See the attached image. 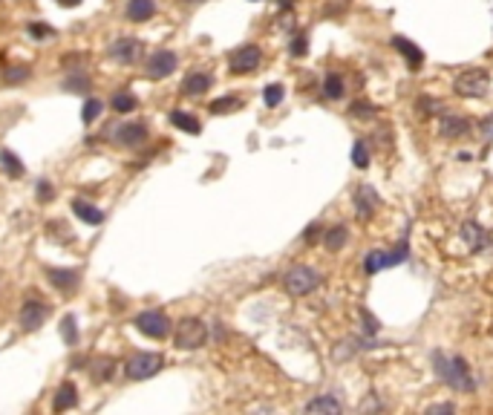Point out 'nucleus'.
<instances>
[{
    "label": "nucleus",
    "instance_id": "f257e3e1",
    "mask_svg": "<svg viewBox=\"0 0 493 415\" xmlns=\"http://www.w3.org/2000/svg\"><path fill=\"white\" fill-rule=\"evenodd\" d=\"M433 366H436V375L444 380L447 387L458 390V392H473L476 390V380L470 378V366L465 358H444L442 352H433Z\"/></svg>",
    "mask_w": 493,
    "mask_h": 415
},
{
    "label": "nucleus",
    "instance_id": "f03ea898",
    "mask_svg": "<svg viewBox=\"0 0 493 415\" xmlns=\"http://www.w3.org/2000/svg\"><path fill=\"white\" fill-rule=\"evenodd\" d=\"M318 285H320V271L312 268V266H292V268L283 274V289H286L292 297L312 295Z\"/></svg>",
    "mask_w": 493,
    "mask_h": 415
},
{
    "label": "nucleus",
    "instance_id": "7ed1b4c3",
    "mask_svg": "<svg viewBox=\"0 0 493 415\" xmlns=\"http://www.w3.org/2000/svg\"><path fill=\"white\" fill-rule=\"evenodd\" d=\"M453 89L461 95V99H485L487 89H490V75H487L482 67L465 70V73L456 75Z\"/></svg>",
    "mask_w": 493,
    "mask_h": 415
},
{
    "label": "nucleus",
    "instance_id": "20e7f679",
    "mask_svg": "<svg viewBox=\"0 0 493 415\" xmlns=\"http://www.w3.org/2000/svg\"><path fill=\"white\" fill-rule=\"evenodd\" d=\"M176 349H185V352H194V349H202L208 340V326L199 321V317H185V321L176 323Z\"/></svg>",
    "mask_w": 493,
    "mask_h": 415
},
{
    "label": "nucleus",
    "instance_id": "39448f33",
    "mask_svg": "<svg viewBox=\"0 0 493 415\" xmlns=\"http://www.w3.org/2000/svg\"><path fill=\"white\" fill-rule=\"evenodd\" d=\"M136 329L153 340H165L170 335V317L159 309H147V311L136 314Z\"/></svg>",
    "mask_w": 493,
    "mask_h": 415
},
{
    "label": "nucleus",
    "instance_id": "423d86ee",
    "mask_svg": "<svg viewBox=\"0 0 493 415\" xmlns=\"http://www.w3.org/2000/svg\"><path fill=\"white\" fill-rule=\"evenodd\" d=\"M165 366V358L162 355H156V352H136L130 361H127V378H133V380H147V378H153L159 369Z\"/></svg>",
    "mask_w": 493,
    "mask_h": 415
},
{
    "label": "nucleus",
    "instance_id": "0eeeda50",
    "mask_svg": "<svg viewBox=\"0 0 493 415\" xmlns=\"http://www.w3.org/2000/svg\"><path fill=\"white\" fill-rule=\"evenodd\" d=\"M260 61H263L260 47H254V44H245V47H239V49H234V52H231V58H228V67H231V73H234V75H245V73H254V70L260 67Z\"/></svg>",
    "mask_w": 493,
    "mask_h": 415
},
{
    "label": "nucleus",
    "instance_id": "6e6552de",
    "mask_svg": "<svg viewBox=\"0 0 493 415\" xmlns=\"http://www.w3.org/2000/svg\"><path fill=\"white\" fill-rule=\"evenodd\" d=\"M176 63H179L176 52H170V49H156V52H153V55L147 58V63H144V70H147V78L159 81V78H168V75H173Z\"/></svg>",
    "mask_w": 493,
    "mask_h": 415
},
{
    "label": "nucleus",
    "instance_id": "1a4fd4ad",
    "mask_svg": "<svg viewBox=\"0 0 493 415\" xmlns=\"http://www.w3.org/2000/svg\"><path fill=\"white\" fill-rule=\"evenodd\" d=\"M352 199H355L358 219H373V213H378V208H381V197H378V190L373 185H358Z\"/></svg>",
    "mask_w": 493,
    "mask_h": 415
},
{
    "label": "nucleus",
    "instance_id": "9d476101",
    "mask_svg": "<svg viewBox=\"0 0 493 415\" xmlns=\"http://www.w3.org/2000/svg\"><path fill=\"white\" fill-rule=\"evenodd\" d=\"M49 317V306L41 303V300H26L23 309H20V329L26 332H35L44 326V321Z\"/></svg>",
    "mask_w": 493,
    "mask_h": 415
},
{
    "label": "nucleus",
    "instance_id": "9b49d317",
    "mask_svg": "<svg viewBox=\"0 0 493 415\" xmlns=\"http://www.w3.org/2000/svg\"><path fill=\"white\" fill-rule=\"evenodd\" d=\"M468 133H470V118L458 116V113H442V121H439L442 139H465Z\"/></svg>",
    "mask_w": 493,
    "mask_h": 415
},
{
    "label": "nucleus",
    "instance_id": "f8f14e48",
    "mask_svg": "<svg viewBox=\"0 0 493 415\" xmlns=\"http://www.w3.org/2000/svg\"><path fill=\"white\" fill-rule=\"evenodd\" d=\"M147 127L144 124H136V121H127V124H121V127H116V142L121 144V147H142V144H147Z\"/></svg>",
    "mask_w": 493,
    "mask_h": 415
},
{
    "label": "nucleus",
    "instance_id": "ddd939ff",
    "mask_svg": "<svg viewBox=\"0 0 493 415\" xmlns=\"http://www.w3.org/2000/svg\"><path fill=\"white\" fill-rule=\"evenodd\" d=\"M110 55L118 63H136L142 58V41L136 38H118L110 44Z\"/></svg>",
    "mask_w": 493,
    "mask_h": 415
},
{
    "label": "nucleus",
    "instance_id": "4468645a",
    "mask_svg": "<svg viewBox=\"0 0 493 415\" xmlns=\"http://www.w3.org/2000/svg\"><path fill=\"white\" fill-rule=\"evenodd\" d=\"M461 240L468 242V248H470L473 254H476V251H485V248L493 245L490 234H487L482 225H476V222H465V225H461Z\"/></svg>",
    "mask_w": 493,
    "mask_h": 415
},
{
    "label": "nucleus",
    "instance_id": "2eb2a0df",
    "mask_svg": "<svg viewBox=\"0 0 493 415\" xmlns=\"http://www.w3.org/2000/svg\"><path fill=\"white\" fill-rule=\"evenodd\" d=\"M46 280L55 285L58 292H73L78 285V280H81V274L75 268H46Z\"/></svg>",
    "mask_w": 493,
    "mask_h": 415
},
{
    "label": "nucleus",
    "instance_id": "dca6fc26",
    "mask_svg": "<svg viewBox=\"0 0 493 415\" xmlns=\"http://www.w3.org/2000/svg\"><path fill=\"white\" fill-rule=\"evenodd\" d=\"M392 47H395V52H401L404 58H407V63H410V70L413 73H418V67L424 63V52L413 44V41H407V38H401V35H395L392 38Z\"/></svg>",
    "mask_w": 493,
    "mask_h": 415
},
{
    "label": "nucleus",
    "instance_id": "f3484780",
    "mask_svg": "<svg viewBox=\"0 0 493 415\" xmlns=\"http://www.w3.org/2000/svg\"><path fill=\"white\" fill-rule=\"evenodd\" d=\"M75 404H78V390H75L73 380H67V384L58 387V392L52 398V409L55 412H64V409H73Z\"/></svg>",
    "mask_w": 493,
    "mask_h": 415
},
{
    "label": "nucleus",
    "instance_id": "a211bd4d",
    "mask_svg": "<svg viewBox=\"0 0 493 415\" xmlns=\"http://www.w3.org/2000/svg\"><path fill=\"white\" fill-rule=\"evenodd\" d=\"M211 84H213V78L208 75V73H188L185 75V81H182V92L185 95H202V92H208L211 89Z\"/></svg>",
    "mask_w": 493,
    "mask_h": 415
},
{
    "label": "nucleus",
    "instance_id": "6ab92c4d",
    "mask_svg": "<svg viewBox=\"0 0 493 415\" xmlns=\"http://www.w3.org/2000/svg\"><path fill=\"white\" fill-rule=\"evenodd\" d=\"M116 358H96V361H89V375H92V380H99V384H107V380L116 375Z\"/></svg>",
    "mask_w": 493,
    "mask_h": 415
},
{
    "label": "nucleus",
    "instance_id": "aec40b11",
    "mask_svg": "<svg viewBox=\"0 0 493 415\" xmlns=\"http://www.w3.org/2000/svg\"><path fill=\"white\" fill-rule=\"evenodd\" d=\"M170 124L176 127V130H182V133H191V136H196V133L202 130L199 118H196V116H191V113H185V110H173V113H170Z\"/></svg>",
    "mask_w": 493,
    "mask_h": 415
},
{
    "label": "nucleus",
    "instance_id": "412c9836",
    "mask_svg": "<svg viewBox=\"0 0 493 415\" xmlns=\"http://www.w3.org/2000/svg\"><path fill=\"white\" fill-rule=\"evenodd\" d=\"M320 92H323V99L341 101L344 95H347V84H344V78L337 75V73H329V75L323 78V87H320Z\"/></svg>",
    "mask_w": 493,
    "mask_h": 415
},
{
    "label": "nucleus",
    "instance_id": "4be33fe9",
    "mask_svg": "<svg viewBox=\"0 0 493 415\" xmlns=\"http://www.w3.org/2000/svg\"><path fill=\"white\" fill-rule=\"evenodd\" d=\"M153 15H156V4H153V0H130L127 4V18L136 23H144Z\"/></svg>",
    "mask_w": 493,
    "mask_h": 415
},
{
    "label": "nucleus",
    "instance_id": "5701e85b",
    "mask_svg": "<svg viewBox=\"0 0 493 415\" xmlns=\"http://www.w3.org/2000/svg\"><path fill=\"white\" fill-rule=\"evenodd\" d=\"M73 211H75L78 219L89 222V225H101V222H104V213H101L96 205H92V202H87V199H75V202H73Z\"/></svg>",
    "mask_w": 493,
    "mask_h": 415
},
{
    "label": "nucleus",
    "instance_id": "b1692460",
    "mask_svg": "<svg viewBox=\"0 0 493 415\" xmlns=\"http://www.w3.org/2000/svg\"><path fill=\"white\" fill-rule=\"evenodd\" d=\"M384 268H392V257L387 251H369L366 257H363V271L366 274H378Z\"/></svg>",
    "mask_w": 493,
    "mask_h": 415
},
{
    "label": "nucleus",
    "instance_id": "393cba45",
    "mask_svg": "<svg viewBox=\"0 0 493 415\" xmlns=\"http://www.w3.org/2000/svg\"><path fill=\"white\" fill-rule=\"evenodd\" d=\"M306 412H341L344 407H341V401H337L335 395H318V398H312V401H306V407H303Z\"/></svg>",
    "mask_w": 493,
    "mask_h": 415
},
{
    "label": "nucleus",
    "instance_id": "a878e982",
    "mask_svg": "<svg viewBox=\"0 0 493 415\" xmlns=\"http://www.w3.org/2000/svg\"><path fill=\"white\" fill-rule=\"evenodd\" d=\"M347 240H349L347 225H335V228H329V231L323 234V245H326L329 251H341V248L347 245Z\"/></svg>",
    "mask_w": 493,
    "mask_h": 415
},
{
    "label": "nucleus",
    "instance_id": "bb28decb",
    "mask_svg": "<svg viewBox=\"0 0 493 415\" xmlns=\"http://www.w3.org/2000/svg\"><path fill=\"white\" fill-rule=\"evenodd\" d=\"M0 168H4L12 179H18V176H23V162L12 153V150H0Z\"/></svg>",
    "mask_w": 493,
    "mask_h": 415
},
{
    "label": "nucleus",
    "instance_id": "cd10ccee",
    "mask_svg": "<svg viewBox=\"0 0 493 415\" xmlns=\"http://www.w3.org/2000/svg\"><path fill=\"white\" fill-rule=\"evenodd\" d=\"M239 107H242V99H237V95H223V99L211 101L213 116H223V113H231V110H239Z\"/></svg>",
    "mask_w": 493,
    "mask_h": 415
},
{
    "label": "nucleus",
    "instance_id": "c85d7f7f",
    "mask_svg": "<svg viewBox=\"0 0 493 415\" xmlns=\"http://www.w3.org/2000/svg\"><path fill=\"white\" fill-rule=\"evenodd\" d=\"M136 95H130V92H116L113 95V110L116 113H133L136 110Z\"/></svg>",
    "mask_w": 493,
    "mask_h": 415
},
{
    "label": "nucleus",
    "instance_id": "c756f323",
    "mask_svg": "<svg viewBox=\"0 0 493 415\" xmlns=\"http://www.w3.org/2000/svg\"><path fill=\"white\" fill-rule=\"evenodd\" d=\"M61 87H64L67 92H89V78L87 75H81V73H75V75H70V78H64V84H61Z\"/></svg>",
    "mask_w": 493,
    "mask_h": 415
},
{
    "label": "nucleus",
    "instance_id": "7c9ffc66",
    "mask_svg": "<svg viewBox=\"0 0 493 415\" xmlns=\"http://www.w3.org/2000/svg\"><path fill=\"white\" fill-rule=\"evenodd\" d=\"M61 335H64V340H67L70 346L78 343V326H75V317H73V314H67L64 321H61Z\"/></svg>",
    "mask_w": 493,
    "mask_h": 415
},
{
    "label": "nucleus",
    "instance_id": "2f4dec72",
    "mask_svg": "<svg viewBox=\"0 0 493 415\" xmlns=\"http://www.w3.org/2000/svg\"><path fill=\"white\" fill-rule=\"evenodd\" d=\"M283 87L280 84H268L266 89H263V101H266V107H277V104H280L283 101Z\"/></svg>",
    "mask_w": 493,
    "mask_h": 415
},
{
    "label": "nucleus",
    "instance_id": "473e14b6",
    "mask_svg": "<svg viewBox=\"0 0 493 415\" xmlns=\"http://www.w3.org/2000/svg\"><path fill=\"white\" fill-rule=\"evenodd\" d=\"M349 116H352V118H373V116H378V107L369 104V101H355V104L349 107Z\"/></svg>",
    "mask_w": 493,
    "mask_h": 415
},
{
    "label": "nucleus",
    "instance_id": "72a5a7b5",
    "mask_svg": "<svg viewBox=\"0 0 493 415\" xmlns=\"http://www.w3.org/2000/svg\"><path fill=\"white\" fill-rule=\"evenodd\" d=\"M352 165L361 168V171L369 168V150H366L363 142H355V144H352Z\"/></svg>",
    "mask_w": 493,
    "mask_h": 415
},
{
    "label": "nucleus",
    "instance_id": "f704fd0d",
    "mask_svg": "<svg viewBox=\"0 0 493 415\" xmlns=\"http://www.w3.org/2000/svg\"><path fill=\"white\" fill-rule=\"evenodd\" d=\"M101 116V101L99 99H89L87 104H84V110H81V118L89 124V121H96Z\"/></svg>",
    "mask_w": 493,
    "mask_h": 415
},
{
    "label": "nucleus",
    "instance_id": "c9c22d12",
    "mask_svg": "<svg viewBox=\"0 0 493 415\" xmlns=\"http://www.w3.org/2000/svg\"><path fill=\"white\" fill-rule=\"evenodd\" d=\"M26 78H29V67H9V70H4V81L6 84H20Z\"/></svg>",
    "mask_w": 493,
    "mask_h": 415
},
{
    "label": "nucleus",
    "instance_id": "e433bc0d",
    "mask_svg": "<svg viewBox=\"0 0 493 415\" xmlns=\"http://www.w3.org/2000/svg\"><path fill=\"white\" fill-rule=\"evenodd\" d=\"M306 44H309V41H306V35H303V32H297V35L292 38V47H289V52H292L294 58H303L306 52H309V47H306Z\"/></svg>",
    "mask_w": 493,
    "mask_h": 415
},
{
    "label": "nucleus",
    "instance_id": "4c0bfd02",
    "mask_svg": "<svg viewBox=\"0 0 493 415\" xmlns=\"http://www.w3.org/2000/svg\"><path fill=\"white\" fill-rule=\"evenodd\" d=\"M29 35H32V38H52L55 29L46 26V23H29Z\"/></svg>",
    "mask_w": 493,
    "mask_h": 415
},
{
    "label": "nucleus",
    "instance_id": "58836bf2",
    "mask_svg": "<svg viewBox=\"0 0 493 415\" xmlns=\"http://www.w3.org/2000/svg\"><path fill=\"white\" fill-rule=\"evenodd\" d=\"M35 197H38V202H52L55 190H52V185H49V182H38V187H35Z\"/></svg>",
    "mask_w": 493,
    "mask_h": 415
},
{
    "label": "nucleus",
    "instance_id": "ea45409f",
    "mask_svg": "<svg viewBox=\"0 0 493 415\" xmlns=\"http://www.w3.org/2000/svg\"><path fill=\"white\" fill-rule=\"evenodd\" d=\"M479 133H482V139L485 142H493V113L479 124Z\"/></svg>",
    "mask_w": 493,
    "mask_h": 415
},
{
    "label": "nucleus",
    "instance_id": "a19ab883",
    "mask_svg": "<svg viewBox=\"0 0 493 415\" xmlns=\"http://www.w3.org/2000/svg\"><path fill=\"white\" fill-rule=\"evenodd\" d=\"M318 234H320V225H318V222H312V225L303 231V240H306V242H315V240H318Z\"/></svg>",
    "mask_w": 493,
    "mask_h": 415
},
{
    "label": "nucleus",
    "instance_id": "79ce46f5",
    "mask_svg": "<svg viewBox=\"0 0 493 415\" xmlns=\"http://www.w3.org/2000/svg\"><path fill=\"white\" fill-rule=\"evenodd\" d=\"M416 107H418V113H424V116H427L430 110H439V104H436V101H430V99H418Z\"/></svg>",
    "mask_w": 493,
    "mask_h": 415
},
{
    "label": "nucleus",
    "instance_id": "37998d69",
    "mask_svg": "<svg viewBox=\"0 0 493 415\" xmlns=\"http://www.w3.org/2000/svg\"><path fill=\"white\" fill-rule=\"evenodd\" d=\"M84 61H87V55H64V58H61L64 67H75V63H84Z\"/></svg>",
    "mask_w": 493,
    "mask_h": 415
},
{
    "label": "nucleus",
    "instance_id": "c03bdc74",
    "mask_svg": "<svg viewBox=\"0 0 493 415\" xmlns=\"http://www.w3.org/2000/svg\"><path fill=\"white\" fill-rule=\"evenodd\" d=\"M430 412H456V407L453 404H433V407H430Z\"/></svg>",
    "mask_w": 493,
    "mask_h": 415
},
{
    "label": "nucleus",
    "instance_id": "a18cd8bd",
    "mask_svg": "<svg viewBox=\"0 0 493 415\" xmlns=\"http://www.w3.org/2000/svg\"><path fill=\"white\" fill-rule=\"evenodd\" d=\"M297 4V0H277V6H280V9H292Z\"/></svg>",
    "mask_w": 493,
    "mask_h": 415
},
{
    "label": "nucleus",
    "instance_id": "49530a36",
    "mask_svg": "<svg viewBox=\"0 0 493 415\" xmlns=\"http://www.w3.org/2000/svg\"><path fill=\"white\" fill-rule=\"evenodd\" d=\"M58 4H61V6H67V9H73V6L81 4V0H58Z\"/></svg>",
    "mask_w": 493,
    "mask_h": 415
},
{
    "label": "nucleus",
    "instance_id": "de8ad7c7",
    "mask_svg": "<svg viewBox=\"0 0 493 415\" xmlns=\"http://www.w3.org/2000/svg\"><path fill=\"white\" fill-rule=\"evenodd\" d=\"M185 4H202V0H185Z\"/></svg>",
    "mask_w": 493,
    "mask_h": 415
},
{
    "label": "nucleus",
    "instance_id": "09e8293b",
    "mask_svg": "<svg viewBox=\"0 0 493 415\" xmlns=\"http://www.w3.org/2000/svg\"><path fill=\"white\" fill-rule=\"evenodd\" d=\"M254 4H257V0H254Z\"/></svg>",
    "mask_w": 493,
    "mask_h": 415
}]
</instances>
